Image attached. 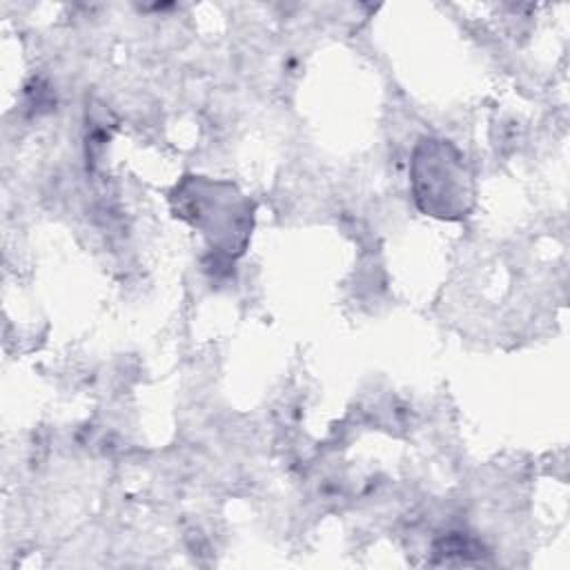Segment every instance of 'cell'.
Instances as JSON below:
<instances>
[{
  "mask_svg": "<svg viewBox=\"0 0 570 570\" xmlns=\"http://www.w3.org/2000/svg\"><path fill=\"white\" fill-rule=\"evenodd\" d=\"M176 216L194 225L209 247L227 258L240 256L247 247L254 205L236 185L203 176H185L171 191Z\"/></svg>",
  "mask_w": 570,
  "mask_h": 570,
  "instance_id": "cell-1",
  "label": "cell"
},
{
  "mask_svg": "<svg viewBox=\"0 0 570 570\" xmlns=\"http://www.w3.org/2000/svg\"><path fill=\"white\" fill-rule=\"evenodd\" d=\"M410 185L416 207L441 220H461L474 207L476 185L465 156L445 138L423 136L410 160Z\"/></svg>",
  "mask_w": 570,
  "mask_h": 570,
  "instance_id": "cell-2",
  "label": "cell"
}]
</instances>
